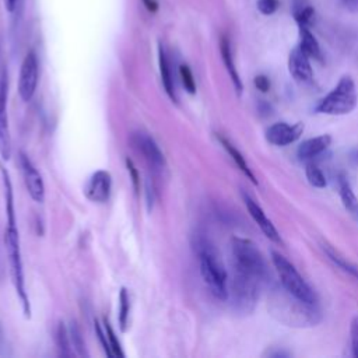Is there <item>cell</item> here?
Here are the masks:
<instances>
[{
	"instance_id": "obj_31",
	"label": "cell",
	"mask_w": 358,
	"mask_h": 358,
	"mask_svg": "<svg viewBox=\"0 0 358 358\" xmlns=\"http://www.w3.org/2000/svg\"><path fill=\"white\" fill-rule=\"evenodd\" d=\"M95 331H96V336H98V340H99V343H101V345H102V348H103V351L106 352V355L108 357H113V354H112V350H110V347H109V343H108V337H106V333L101 329V326H99V323L95 320Z\"/></svg>"
},
{
	"instance_id": "obj_23",
	"label": "cell",
	"mask_w": 358,
	"mask_h": 358,
	"mask_svg": "<svg viewBox=\"0 0 358 358\" xmlns=\"http://www.w3.org/2000/svg\"><path fill=\"white\" fill-rule=\"evenodd\" d=\"M323 250L326 252V255L329 256V259L337 264L340 268H343L344 271H347L348 274H351L352 277L358 278V267L352 263H350L343 255H340L334 248H331L330 245H323Z\"/></svg>"
},
{
	"instance_id": "obj_25",
	"label": "cell",
	"mask_w": 358,
	"mask_h": 358,
	"mask_svg": "<svg viewBox=\"0 0 358 358\" xmlns=\"http://www.w3.org/2000/svg\"><path fill=\"white\" fill-rule=\"evenodd\" d=\"M69 336H70L71 348H74L76 354L80 355V357H87L88 354H87V350H85V343H84L81 330H80V327L77 326L76 322H71V323H70Z\"/></svg>"
},
{
	"instance_id": "obj_27",
	"label": "cell",
	"mask_w": 358,
	"mask_h": 358,
	"mask_svg": "<svg viewBox=\"0 0 358 358\" xmlns=\"http://www.w3.org/2000/svg\"><path fill=\"white\" fill-rule=\"evenodd\" d=\"M305 173H306V178H308V182L315 186V187H326L327 182H326V178L323 175V172L313 164H308L306 168H305Z\"/></svg>"
},
{
	"instance_id": "obj_17",
	"label": "cell",
	"mask_w": 358,
	"mask_h": 358,
	"mask_svg": "<svg viewBox=\"0 0 358 358\" xmlns=\"http://www.w3.org/2000/svg\"><path fill=\"white\" fill-rule=\"evenodd\" d=\"M220 52H221V57H222V62L227 67V71L234 83V87L238 92V95L242 94V90H243V85H242V81H241V77L238 74V70L235 67V63H234V57H232V52H231V45H229V41L227 36H221L220 39Z\"/></svg>"
},
{
	"instance_id": "obj_36",
	"label": "cell",
	"mask_w": 358,
	"mask_h": 358,
	"mask_svg": "<svg viewBox=\"0 0 358 358\" xmlns=\"http://www.w3.org/2000/svg\"><path fill=\"white\" fill-rule=\"evenodd\" d=\"M143 1V4L145 6V8L148 10V11H151V13H155L157 10H158V3H157V0H141Z\"/></svg>"
},
{
	"instance_id": "obj_18",
	"label": "cell",
	"mask_w": 358,
	"mask_h": 358,
	"mask_svg": "<svg viewBox=\"0 0 358 358\" xmlns=\"http://www.w3.org/2000/svg\"><path fill=\"white\" fill-rule=\"evenodd\" d=\"M158 66H159L161 81H162V85H164V88H165V92L168 94V96H169L173 102H176L175 84H173V78H172L169 62H168V57H166V53H165V50H164L162 43H158Z\"/></svg>"
},
{
	"instance_id": "obj_38",
	"label": "cell",
	"mask_w": 358,
	"mask_h": 358,
	"mask_svg": "<svg viewBox=\"0 0 358 358\" xmlns=\"http://www.w3.org/2000/svg\"><path fill=\"white\" fill-rule=\"evenodd\" d=\"M6 6H7L8 11H13L17 6V0H6Z\"/></svg>"
},
{
	"instance_id": "obj_19",
	"label": "cell",
	"mask_w": 358,
	"mask_h": 358,
	"mask_svg": "<svg viewBox=\"0 0 358 358\" xmlns=\"http://www.w3.org/2000/svg\"><path fill=\"white\" fill-rule=\"evenodd\" d=\"M291 13L298 27H309L315 20V8L310 0H291Z\"/></svg>"
},
{
	"instance_id": "obj_29",
	"label": "cell",
	"mask_w": 358,
	"mask_h": 358,
	"mask_svg": "<svg viewBox=\"0 0 358 358\" xmlns=\"http://www.w3.org/2000/svg\"><path fill=\"white\" fill-rule=\"evenodd\" d=\"M179 74H180V80H182V84H183L185 90L189 94H194L196 92V83H194L193 73H192L190 67L187 64H180L179 66Z\"/></svg>"
},
{
	"instance_id": "obj_33",
	"label": "cell",
	"mask_w": 358,
	"mask_h": 358,
	"mask_svg": "<svg viewBox=\"0 0 358 358\" xmlns=\"http://www.w3.org/2000/svg\"><path fill=\"white\" fill-rule=\"evenodd\" d=\"M351 343H352V354L358 357V317H355L351 323Z\"/></svg>"
},
{
	"instance_id": "obj_14",
	"label": "cell",
	"mask_w": 358,
	"mask_h": 358,
	"mask_svg": "<svg viewBox=\"0 0 358 358\" xmlns=\"http://www.w3.org/2000/svg\"><path fill=\"white\" fill-rule=\"evenodd\" d=\"M288 70L298 83H309L313 77L309 56L299 46L292 49L289 53Z\"/></svg>"
},
{
	"instance_id": "obj_6",
	"label": "cell",
	"mask_w": 358,
	"mask_h": 358,
	"mask_svg": "<svg viewBox=\"0 0 358 358\" xmlns=\"http://www.w3.org/2000/svg\"><path fill=\"white\" fill-rule=\"evenodd\" d=\"M271 260L273 264L280 275V281L282 287L292 294L294 296L302 299L308 303H316V295L312 291V288L306 284V281L302 278V275L296 271V268L280 253L271 252Z\"/></svg>"
},
{
	"instance_id": "obj_4",
	"label": "cell",
	"mask_w": 358,
	"mask_h": 358,
	"mask_svg": "<svg viewBox=\"0 0 358 358\" xmlns=\"http://www.w3.org/2000/svg\"><path fill=\"white\" fill-rule=\"evenodd\" d=\"M231 252L235 271L250 275L260 282L267 278V264L252 241L243 238H232Z\"/></svg>"
},
{
	"instance_id": "obj_10",
	"label": "cell",
	"mask_w": 358,
	"mask_h": 358,
	"mask_svg": "<svg viewBox=\"0 0 358 358\" xmlns=\"http://www.w3.org/2000/svg\"><path fill=\"white\" fill-rule=\"evenodd\" d=\"M20 168H21L25 187L29 196L32 197V200L36 203H43L45 185H43L42 176L35 168V165L32 164V161L28 158V155H25L24 152H20Z\"/></svg>"
},
{
	"instance_id": "obj_7",
	"label": "cell",
	"mask_w": 358,
	"mask_h": 358,
	"mask_svg": "<svg viewBox=\"0 0 358 358\" xmlns=\"http://www.w3.org/2000/svg\"><path fill=\"white\" fill-rule=\"evenodd\" d=\"M260 284L259 280L234 270L228 294H231L232 305L238 312L249 313L253 310L259 298Z\"/></svg>"
},
{
	"instance_id": "obj_37",
	"label": "cell",
	"mask_w": 358,
	"mask_h": 358,
	"mask_svg": "<svg viewBox=\"0 0 358 358\" xmlns=\"http://www.w3.org/2000/svg\"><path fill=\"white\" fill-rule=\"evenodd\" d=\"M343 4L352 13L358 11V0H343Z\"/></svg>"
},
{
	"instance_id": "obj_1",
	"label": "cell",
	"mask_w": 358,
	"mask_h": 358,
	"mask_svg": "<svg viewBox=\"0 0 358 358\" xmlns=\"http://www.w3.org/2000/svg\"><path fill=\"white\" fill-rule=\"evenodd\" d=\"M271 315L287 326H312L320 320L316 303H308L289 294L284 287L274 289L270 298Z\"/></svg>"
},
{
	"instance_id": "obj_8",
	"label": "cell",
	"mask_w": 358,
	"mask_h": 358,
	"mask_svg": "<svg viewBox=\"0 0 358 358\" xmlns=\"http://www.w3.org/2000/svg\"><path fill=\"white\" fill-rule=\"evenodd\" d=\"M130 141H131L133 147L137 150V152H140L143 155V158L145 159L148 166L152 168V171L162 172L166 168V161H165L164 152L161 151V148L158 147L155 140L148 133L137 130V131L131 133Z\"/></svg>"
},
{
	"instance_id": "obj_24",
	"label": "cell",
	"mask_w": 358,
	"mask_h": 358,
	"mask_svg": "<svg viewBox=\"0 0 358 358\" xmlns=\"http://www.w3.org/2000/svg\"><path fill=\"white\" fill-rule=\"evenodd\" d=\"M129 315H130V296L127 289L123 287L119 294V327L122 331H126L129 324Z\"/></svg>"
},
{
	"instance_id": "obj_2",
	"label": "cell",
	"mask_w": 358,
	"mask_h": 358,
	"mask_svg": "<svg viewBox=\"0 0 358 358\" xmlns=\"http://www.w3.org/2000/svg\"><path fill=\"white\" fill-rule=\"evenodd\" d=\"M194 252L199 262L200 275L210 289V292L218 299H227L228 296V278L222 262L214 249V246L206 239L199 236L194 241Z\"/></svg>"
},
{
	"instance_id": "obj_35",
	"label": "cell",
	"mask_w": 358,
	"mask_h": 358,
	"mask_svg": "<svg viewBox=\"0 0 358 358\" xmlns=\"http://www.w3.org/2000/svg\"><path fill=\"white\" fill-rule=\"evenodd\" d=\"M145 194H147V204H148V210H150L155 200V187L152 183L150 186V180H147V183H145Z\"/></svg>"
},
{
	"instance_id": "obj_13",
	"label": "cell",
	"mask_w": 358,
	"mask_h": 358,
	"mask_svg": "<svg viewBox=\"0 0 358 358\" xmlns=\"http://www.w3.org/2000/svg\"><path fill=\"white\" fill-rule=\"evenodd\" d=\"M303 131L302 123H295L292 126L280 122L271 124L266 131V138L270 144L274 145H287L296 141Z\"/></svg>"
},
{
	"instance_id": "obj_39",
	"label": "cell",
	"mask_w": 358,
	"mask_h": 358,
	"mask_svg": "<svg viewBox=\"0 0 358 358\" xmlns=\"http://www.w3.org/2000/svg\"><path fill=\"white\" fill-rule=\"evenodd\" d=\"M351 158H352V161L355 162V164H358V150L355 151V152H352V155H351Z\"/></svg>"
},
{
	"instance_id": "obj_26",
	"label": "cell",
	"mask_w": 358,
	"mask_h": 358,
	"mask_svg": "<svg viewBox=\"0 0 358 358\" xmlns=\"http://www.w3.org/2000/svg\"><path fill=\"white\" fill-rule=\"evenodd\" d=\"M56 344H57V348H59L62 355L70 357L73 354L71 352V343H70L69 329L64 326L63 322H60L57 324V329H56Z\"/></svg>"
},
{
	"instance_id": "obj_5",
	"label": "cell",
	"mask_w": 358,
	"mask_h": 358,
	"mask_svg": "<svg viewBox=\"0 0 358 358\" xmlns=\"http://www.w3.org/2000/svg\"><path fill=\"white\" fill-rule=\"evenodd\" d=\"M358 102L354 80L343 76L337 85L317 103L316 110L326 115H347L355 109Z\"/></svg>"
},
{
	"instance_id": "obj_20",
	"label": "cell",
	"mask_w": 358,
	"mask_h": 358,
	"mask_svg": "<svg viewBox=\"0 0 358 358\" xmlns=\"http://www.w3.org/2000/svg\"><path fill=\"white\" fill-rule=\"evenodd\" d=\"M299 48L309 56V59H315L319 62L322 60V50L319 42L310 32L309 27L299 25Z\"/></svg>"
},
{
	"instance_id": "obj_16",
	"label": "cell",
	"mask_w": 358,
	"mask_h": 358,
	"mask_svg": "<svg viewBox=\"0 0 358 358\" xmlns=\"http://www.w3.org/2000/svg\"><path fill=\"white\" fill-rule=\"evenodd\" d=\"M331 143V137L329 134L317 136L309 140H305L299 147H298V157L301 159H310L319 154H322Z\"/></svg>"
},
{
	"instance_id": "obj_30",
	"label": "cell",
	"mask_w": 358,
	"mask_h": 358,
	"mask_svg": "<svg viewBox=\"0 0 358 358\" xmlns=\"http://www.w3.org/2000/svg\"><path fill=\"white\" fill-rule=\"evenodd\" d=\"M257 10L263 14V15H271L277 11L280 1L278 0H257L256 1Z\"/></svg>"
},
{
	"instance_id": "obj_28",
	"label": "cell",
	"mask_w": 358,
	"mask_h": 358,
	"mask_svg": "<svg viewBox=\"0 0 358 358\" xmlns=\"http://www.w3.org/2000/svg\"><path fill=\"white\" fill-rule=\"evenodd\" d=\"M103 324H105V333H106L108 343H109V347H110V350H112L113 357H120V358H123V357H124V352H123L122 345H120V343H119V340H117V337H116L115 330L112 329L110 323H109L106 319L103 320Z\"/></svg>"
},
{
	"instance_id": "obj_12",
	"label": "cell",
	"mask_w": 358,
	"mask_h": 358,
	"mask_svg": "<svg viewBox=\"0 0 358 358\" xmlns=\"http://www.w3.org/2000/svg\"><path fill=\"white\" fill-rule=\"evenodd\" d=\"M112 189V176L108 171L99 169L91 175L88 179L84 194L90 201L94 203H105L109 199Z\"/></svg>"
},
{
	"instance_id": "obj_21",
	"label": "cell",
	"mask_w": 358,
	"mask_h": 358,
	"mask_svg": "<svg viewBox=\"0 0 358 358\" xmlns=\"http://www.w3.org/2000/svg\"><path fill=\"white\" fill-rule=\"evenodd\" d=\"M217 138H218V141L221 143V145L225 148V151L229 154V157L234 159V162L236 164V166L249 178V180L253 183V185H257V180H256V178H255V175H253V172L250 171V168H249V165L246 164V161H245V158H243V155L239 152V150L232 144V143H229L225 137H222V136H220V134H217Z\"/></svg>"
},
{
	"instance_id": "obj_11",
	"label": "cell",
	"mask_w": 358,
	"mask_h": 358,
	"mask_svg": "<svg viewBox=\"0 0 358 358\" xmlns=\"http://www.w3.org/2000/svg\"><path fill=\"white\" fill-rule=\"evenodd\" d=\"M7 74L3 73L0 78V155L3 159H8L11 155V134L7 113Z\"/></svg>"
},
{
	"instance_id": "obj_32",
	"label": "cell",
	"mask_w": 358,
	"mask_h": 358,
	"mask_svg": "<svg viewBox=\"0 0 358 358\" xmlns=\"http://www.w3.org/2000/svg\"><path fill=\"white\" fill-rule=\"evenodd\" d=\"M126 166H127V171H129V173H130V176H131V182H133V186H134V189H136V192L140 189V176H138V172H137V169H136V166H134V164L131 162V159H126Z\"/></svg>"
},
{
	"instance_id": "obj_15",
	"label": "cell",
	"mask_w": 358,
	"mask_h": 358,
	"mask_svg": "<svg viewBox=\"0 0 358 358\" xmlns=\"http://www.w3.org/2000/svg\"><path fill=\"white\" fill-rule=\"evenodd\" d=\"M242 196H243V201H245V204H246V208H248L250 217H252V218L255 220V222L259 225V228L262 229V232H263L270 241L277 242V243L281 242L280 235H278L275 227H274L273 222L266 217V214H264V211L262 210V207H260L250 196H248L246 193H243Z\"/></svg>"
},
{
	"instance_id": "obj_9",
	"label": "cell",
	"mask_w": 358,
	"mask_h": 358,
	"mask_svg": "<svg viewBox=\"0 0 358 358\" xmlns=\"http://www.w3.org/2000/svg\"><path fill=\"white\" fill-rule=\"evenodd\" d=\"M38 77H39L38 57L34 50H29L21 63L20 78H18V92L22 101L28 102L32 99L38 85Z\"/></svg>"
},
{
	"instance_id": "obj_34",
	"label": "cell",
	"mask_w": 358,
	"mask_h": 358,
	"mask_svg": "<svg viewBox=\"0 0 358 358\" xmlns=\"http://www.w3.org/2000/svg\"><path fill=\"white\" fill-rule=\"evenodd\" d=\"M255 85H256V88L260 90L262 92H266V91H268V88H270V81H268V78H267L266 76L260 74V76H256V77H255Z\"/></svg>"
},
{
	"instance_id": "obj_22",
	"label": "cell",
	"mask_w": 358,
	"mask_h": 358,
	"mask_svg": "<svg viewBox=\"0 0 358 358\" xmlns=\"http://www.w3.org/2000/svg\"><path fill=\"white\" fill-rule=\"evenodd\" d=\"M338 190H340V197H341V201H343L344 207L350 213L357 214L358 213V199L354 194L348 180L344 176L338 178Z\"/></svg>"
},
{
	"instance_id": "obj_3",
	"label": "cell",
	"mask_w": 358,
	"mask_h": 358,
	"mask_svg": "<svg viewBox=\"0 0 358 358\" xmlns=\"http://www.w3.org/2000/svg\"><path fill=\"white\" fill-rule=\"evenodd\" d=\"M4 246L8 256L10 273L13 278L14 288L22 305V312L25 317H31V305L29 298L25 289L24 270H22V259H21V248H20V235L17 229V221H7L4 231Z\"/></svg>"
}]
</instances>
